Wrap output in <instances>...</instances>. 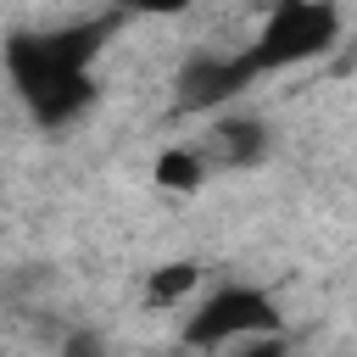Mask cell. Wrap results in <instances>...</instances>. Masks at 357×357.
Returning a JSON list of instances; mask_svg holds the SVG:
<instances>
[{"instance_id": "1", "label": "cell", "mask_w": 357, "mask_h": 357, "mask_svg": "<svg viewBox=\"0 0 357 357\" xmlns=\"http://www.w3.org/2000/svg\"><path fill=\"white\" fill-rule=\"evenodd\" d=\"M100 28H67V33H39V39H11L6 45V73L33 106L39 123H67L95 100L89 84V56H95Z\"/></svg>"}, {"instance_id": "2", "label": "cell", "mask_w": 357, "mask_h": 357, "mask_svg": "<svg viewBox=\"0 0 357 357\" xmlns=\"http://www.w3.org/2000/svg\"><path fill=\"white\" fill-rule=\"evenodd\" d=\"M335 33H340V11H335V6H324V0H284V6L268 11L257 45L245 50V67H251V78H257V73L307 61V56L329 50Z\"/></svg>"}, {"instance_id": "3", "label": "cell", "mask_w": 357, "mask_h": 357, "mask_svg": "<svg viewBox=\"0 0 357 357\" xmlns=\"http://www.w3.org/2000/svg\"><path fill=\"white\" fill-rule=\"evenodd\" d=\"M262 335H279V312L251 284H223L184 318V346H195V351H229V346L262 340Z\"/></svg>"}, {"instance_id": "4", "label": "cell", "mask_w": 357, "mask_h": 357, "mask_svg": "<svg viewBox=\"0 0 357 357\" xmlns=\"http://www.w3.org/2000/svg\"><path fill=\"white\" fill-rule=\"evenodd\" d=\"M245 78H251L245 56H195L178 78V100L184 106H218L234 89H245Z\"/></svg>"}, {"instance_id": "5", "label": "cell", "mask_w": 357, "mask_h": 357, "mask_svg": "<svg viewBox=\"0 0 357 357\" xmlns=\"http://www.w3.org/2000/svg\"><path fill=\"white\" fill-rule=\"evenodd\" d=\"M262 156V128L257 123H245V117H223L218 128H212V162H223V167H245V162H257Z\"/></svg>"}, {"instance_id": "6", "label": "cell", "mask_w": 357, "mask_h": 357, "mask_svg": "<svg viewBox=\"0 0 357 357\" xmlns=\"http://www.w3.org/2000/svg\"><path fill=\"white\" fill-rule=\"evenodd\" d=\"M195 279H201L195 262H162V268H151V279H145V301H151V307H178V301L195 290Z\"/></svg>"}, {"instance_id": "7", "label": "cell", "mask_w": 357, "mask_h": 357, "mask_svg": "<svg viewBox=\"0 0 357 357\" xmlns=\"http://www.w3.org/2000/svg\"><path fill=\"white\" fill-rule=\"evenodd\" d=\"M151 178H156L162 190H178V195H190V190H201V178H206V162H201L195 151H162V156H156V167H151Z\"/></svg>"}, {"instance_id": "8", "label": "cell", "mask_w": 357, "mask_h": 357, "mask_svg": "<svg viewBox=\"0 0 357 357\" xmlns=\"http://www.w3.org/2000/svg\"><path fill=\"white\" fill-rule=\"evenodd\" d=\"M229 357H290V351H284V340H279V335H262V340H240Z\"/></svg>"}, {"instance_id": "9", "label": "cell", "mask_w": 357, "mask_h": 357, "mask_svg": "<svg viewBox=\"0 0 357 357\" xmlns=\"http://www.w3.org/2000/svg\"><path fill=\"white\" fill-rule=\"evenodd\" d=\"M61 357H106V346H100L95 335H73V340L61 346Z\"/></svg>"}]
</instances>
